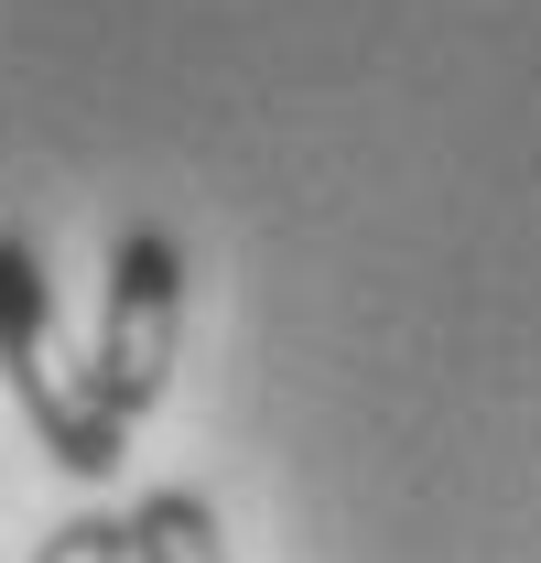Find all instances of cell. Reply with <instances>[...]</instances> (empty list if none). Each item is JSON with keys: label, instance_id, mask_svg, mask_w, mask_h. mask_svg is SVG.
<instances>
[{"label": "cell", "instance_id": "cell-3", "mask_svg": "<svg viewBox=\"0 0 541 563\" xmlns=\"http://www.w3.org/2000/svg\"><path fill=\"white\" fill-rule=\"evenodd\" d=\"M131 563H228L217 509H206L196 488H152V498L131 509Z\"/></svg>", "mask_w": 541, "mask_h": 563}, {"label": "cell", "instance_id": "cell-4", "mask_svg": "<svg viewBox=\"0 0 541 563\" xmlns=\"http://www.w3.org/2000/svg\"><path fill=\"white\" fill-rule=\"evenodd\" d=\"M33 563H131V509H76V520H55L33 542Z\"/></svg>", "mask_w": 541, "mask_h": 563}, {"label": "cell", "instance_id": "cell-1", "mask_svg": "<svg viewBox=\"0 0 541 563\" xmlns=\"http://www.w3.org/2000/svg\"><path fill=\"white\" fill-rule=\"evenodd\" d=\"M0 390L22 401L33 444L66 466L76 488H109V477H120L131 422L98 412L87 368H66V347H55V282L33 261V239H0Z\"/></svg>", "mask_w": 541, "mask_h": 563}, {"label": "cell", "instance_id": "cell-2", "mask_svg": "<svg viewBox=\"0 0 541 563\" xmlns=\"http://www.w3.org/2000/svg\"><path fill=\"white\" fill-rule=\"evenodd\" d=\"M174 357H185V250H174V228H131L109 250V292H98V357H87L98 412L120 422L163 412Z\"/></svg>", "mask_w": 541, "mask_h": 563}]
</instances>
